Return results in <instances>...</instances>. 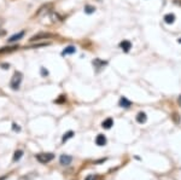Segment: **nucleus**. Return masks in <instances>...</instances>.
Instances as JSON below:
<instances>
[{"label": "nucleus", "mask_w": 181, "mask_h": 180, "mask_svg": "<svg viewBox=\"0 0 181 180\" xmlns=\"http://www.w3.org/2000/svg\"><path fill=\"white\" fill-rule=\"evenodd\" d=\"M76 52V47L75 46H68L62 51V56H68V55H73Z\"/></svg>", "instance_id": "nucleus-9"}, {"label": "nucleus", "mask_w": 181, "mask_h": 180, "mask_svg": "<svg viewBox=\"0 0 181 180\" xmlns=\"http://www.w3.org/2000/svg\"><path fill=\"white\" fill-rule=\"evenodd\" d=\"M0 67H1L3 69H5V70H6V69H9V68H10V64H9V63H1V64H0Z\"/></svg>", "instance_id": "nucleus-23"}, {"label": "nucleus", "mask_w": 181, "mask_h": 180, "mask_svg": "<svg viewBox=\"0 0 181 180\" xmlns=\"http://www.w3.org/2000/svg\"><path fill=\"white\" fill-rule=\"evenodd\" d=\"M71 161H73V157L69 156V155H62L59 157V162L63 166H69L70 163H71Z\"/></svg>", "instance_id": "nucleus-5"}, {"label": "nucleus", "mask_w": 181, "mask_h": 180, "mask_svg": "<svg viewBox=\"0 0 181 180\" xmlns=\"http://www.w3.org/2000/svg\"><path fill=\"white\" fill-rule=\"evenodd\" d=\"M12 129H13L15 132H20V131H21V127L17 125V123H12Z\"/></svg>", "instance_id": "nucleus-21"}, {"label": "nucleus", "mask_w": 181, "mask_h": 180, "mask_svg": "<svg viewBox=\"0 0 181 180\" xmlns=\"http://www.w3.org/2000/svg\"><path fill=\"white\" fill-rule=\"evenodd\" d=\"M55 158V155L53 154H51V152H48V154H39V155H36V160L40 162V163H48V162H51L52 160Z\"/></svg>", "instance_id": "nucleus-3"}, {"label": "nucleus", "mask_w": 181, "mask_h": 180, "mask_svg": "<svg viewBox=\"0 0 181 180\" xmlns=\"http://www.w3.org/2000/svg\"><path fill=\"white\" fill-rule=\"evenodd\" d=\"M178 103H179V105L181 107V96L179 97V99H178Z\"/></svg>", "instance_id": "nucleus-26"}, {"label": "nucleus", "mask_w": 181, "mask_h": 180, "mask_svg": "<svg viewBox=\"0 0 181 180\" xmlns=\"http://www.w3.org/2000/svg\"><path fill=\"white\" fill-rule=\"evenodd\" d=\"M108 62H104V61H100V59H94L93 61V65L96 68H104V65H106Z\"/></svg>", "instance_id": "nucleus-14"}, {"label": "nucleus", "mask_w": 181, "mask_h": 180, "mask_svg": "<svg viewBox=\"0 0 181 180\" xmlns=\"http://www.w3.org/2000/svg\"><path fill=\"white\" fill-rule=\"evenodd\" d=\"M40 73H41V75H42L44 78H46V76H47V75H48L47 69H45L44 67H41V68H40Z\"/></svg>", "instance_id": "nucleus-19"}, {"label": "nucleus", "mask_w": 181, "mask_h": 180, "mask_svg": "<svg viewBox=\"0 0 181 180\" xmlns=\"http://www.w3.org/2000/svg\"><path fill=\"white\" fill-rule=\"evenodd\" d=\"M96 144L98 146H104V145L106 144V137L103 136V134H98L96 138Z\"/></svg>", "instance_id": "nucleus-8"}, {"label": "nucleus", "mask_w": 181, "mask_h": 180, "mask_svg": "<svg viewBox=\"0 0 181 180\" xmlns=\"http://www.w3.org/2000/svg\"><path fill=\"white\" fill-rule=\"evenodd\" d=\"M51 45V42H41V44H35V45H30L29 49H40V47H45V46Z\"/></svg>", "instance_id": "nucleus-15"}, {"label": "nucleus", "mask_w": 181, "mask_h": 180, "mask_svg": "<svg viewBox=\"0 0 181 180\" xmlns=\"http://www.w3.org/2000/svg\"><path fill=\"white\" fill-rule=\"evenodd\" d=\"M22 156H23V151H22V150H17V151L15 152V156H13V161H18Z\"/></svg>", "instance_id": "nucleus-18"}, {"label": "nucleus", "mask_w": 181, "mask_h": 180, "mask_svg": "<svg viewBox=\"0 0 181 180\" xmlns=\"http://www.w3.org/2000/svg\"><path fill=\"white\" fill-rule=\"evenodd\" d=\"M55 34L52 33H47V32H42V33H38L33 35L30 39H29V41L30 42H34V41H40V40H45V39H50V38H53Z\"/></svg>", "instance_id": "nucleus-2"}, {"label": "nucleus", "mask_w": 181, "mask_h": 180, "mask_svg": "<svg viewBox=\"0 0 181 180\" xmlns=\"http://www.w3.org/2000/svg\"><path fill=\"white\" fill-rule=\"evenodd\" d=\"M64 100H67V97H65V96H61L59 99H57V100H55V102H56V103H62V102H64Z\"/></svg>", "instance_id": "nucleus-22"}, {"label": "nucleus", "mask_w": 181, "mask_h": 180, "mask_svg": "<svg viewBox=\"0 0 181 180\" xmlns=\"http://www.w3.org/2000/svg\"><path fill=\"white\" fill-rule=\"evenodd\" d=\"M5 35V30L4 29H0V36H4Z\"/></svg>", "instance_id": "nucleus-25"}, {"label": "nucleus", "mask_w": 181, "mask_h": 180, "mask_svg": "<svg viewBox=\"0 0 181 180\" xmlns=\"http://www.w3.org/2000/svg\"><path fill=\"white\" fill-rule=\"evenodd\" d=\"M173 117H174V120H175V122H176V123H179V119H178V114H174V115H173Z\"/></svg>", "instance_id": "nucleus-24"}, {"label": "nucleus", "mask_w": 181, "mask_h": 180, "mask_svg": "<svg viewBox=\"0 0 181 180\" xmlns=\"http://www.w3.org/2000/svg\"><path fill=\"white\" fill-rule=\"evenodd\" d=\"M164 22L168 23V24H172V23L175 22V15L174 13H167L164 16Z\"/></svg>", "instance_id": "nucleus-13"}, {"label": "nucleus", "mask_w": 181, "mask_h": 180, "mask_svg": "<svg viewBox=\"0 0 181 180\" xmlns=\"http://www.w3.org/2000/svg\"><path fill=\"white\" fill-rule=\"evenodd\" d=\"M24 35H26V32H24V30H21V32H18V33H16L15 35L10 36L7 41H9V42H16V41H18V40H21Z\"/></svg>", "instance_id": "nucleus-4"}, {"label": "nucleus", "mask_w": 181, "mask_h": 180, "mask_svg": "<svg viewBox=\"0 0 181 180\" xmlns=\"http://www.w3.org/2000/svg\"><path fill=\"white\" fill-rule=\"evenodd\" d=\"M74 137V132L73 131H69V132H67L63 136V138H62V142L64 143V142H67L68 139H70V138H73Z\"/></svg>", "instance_id": "nucleus-16"}, {"label": "nucleus", "mask_w": 181, "mask_h": 180, "mask_svg": "<svg viewBox=\"0 0 181 180\" xmlns=\"http://www.w3.org/2000/svg\"><path fill=\"white\" fill-rule=\"evenodd\" d=\"M22 80H23V75H22V73H20V71H15L12 79H11V81H10V87H11V88H12L13 91L18 90V88H20V86H21Z\"/></svg>", "instance_id": "nucleus-1"}, {"label": "nucleus", "mask_w": 181, "mask_h": 180, "mask_svg": "<svg viewBox=\"0 0 181 180\" xmlns=\"http://www.w3.org/2000/svg\"><path fill=\"white\" fill-rule=\"evenodd\" d=\"M94 11H96V7L91 6V5H86V6H85V12H86V13L91 15V13L94 12Z\"/></svg>", "instance_id": "nucleus-17"}, {"label": "nucleus", "mask_w": 181, "mask_h": 180, "mask_svg": "<svg viewBox=\"0 0 181 180\" xmlns=\"http://www.w3.org/2000/svg\"><path fill=\"white\" fill-rule=\"evenodd\" d=\"M16 50H18V46H11V47H1L0 49V55L3 53H10V52H13Z\"/></svg>", "instance_id": "nucleus-12"}, {"label": "nucleus", "mask_w": 181, "mask_h": 180, "mask_svg": "<svg viewBox=\"0 0 181 180\" xmlns=\"http://www.w3.org/2000/svg\"><path fill=\"white\" fill-rule=\"evenodd\" d=\"M120 47L122 49V51L124 52H129V50L132 49V42L128 41V40H123V41L120 42Z\"/></svg>", "instance_id": "nucleus-6"}, {"label": "nucleus", "mask_w": 181, "mask_h": 180, "mask_svg": "<svg viewBox=\"0 0 181 180\" xmlns=\"http://www.w3.org/2000/svg\"><path fill=\"white\" fill-rule=\"evenodd\" d=\"M178 42H179V44H181V38H180V39H178Z\"/></svg>", "instance_id": "nucleus-27"}, {"label": "nucleus", "mask_w": 181, "mask_h": 180, "mask_svg": "<svg viewBox=\"0 0 181 180\" xmlns=\"http://www.w3.org/2000/svg\"><path fill=\"white\" fill-rule=\"evenodd\" d=\"M118 105L121 107V108H129V107H132V102L131 100H128L126 97H121L120 98V102H118Z\"/></svg>", "instance_id": "nucleus-7"}, {"label": "nucleus", "mask_w": 181, "mask_h": 180, "mask_svg": "<svg viewBox=\"0 0 181 180\" xmlns=\"http://www.w3.org/2000/svg\"><path fill=\"white\" fill-rule=\"evenodd\" d=\"M146 120H147V116L145 113H139L137 115V122L138 123H145L146 122Z\"/></svg>", "instance_id": "nucleus-11"}, {"label": "nucleus", "mask_w": 181, "mask_h": 180, "mask_svg": "<svg viewBox=\"0 0 181 180\" xmlns=\"http://www.w3.org/2000/svg\"><path fill=\"white\" fill-rule=\"evenodd\" d=\"M114 126V120L111 117H109L106 120H104L103 121V123H102V127L105 129H109V128H111V127Z\"/></svg>", "instance_id": "nucleus-10"}, {"label": "nucleus", "mask_w": 181, "mask_h": 180, "mask_svg": "<svg viewBox=\"0 0 181 180\" xmlns=\"http://www.w3.org/2000/svg\"><path fill=\"white\" fill-rule=\"evenodd\" d=\"M97 179H98V177L96 175V174H89V175L86 177L85 180H97Z\"/></svg>", "instance_id": "nucleus-20"}]
</instances>
